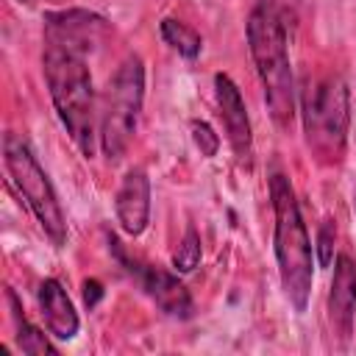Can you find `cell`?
Returning <instances> with one entry per match:
<instances>
[{
  "instance_id": "1",
  "label": "cell",
  "mask_w": 356,
  "mask_h": 356,
  "mask_svg": "<svg viewBox=\"0 0 356 356\" xmlns=\"http://www.w3.org/2000/svg\"><path fill=\"white\" fill-rule=\"evenodd\" d=\"M111 36L106 17L89 8H58L44 14L42 31V72L61 125L67 128L83 159H92L100 145L95 83L89 58Z\"/></svg>"
},
{
  "instance_id": "2",
  "label": "cell",
  "mask_w": 356,
  "mask_h": 356,
  "mask_svg": "<svg viewBox=\"0 0 356 356\" xmlns=\"http://www.w3.org/2000/svg\"><path fill=\"white\" fill-rule=\"evenodd\" d=\"M248 50L256 64L264 103L273 122L281 131H289L295 120V81L286 50V25L273 0H259L248 17Z\"/></svg>"
},
{
  "instance_id": "3",
  "label": "cell",
  "mask_w": 356,
  "mask_h": 356,
  "mask_svg": "<svg viewBox=\"0 0 356 356\" xmlns=\"http://www.w3.org/2000/svg\"><path fill=\"white\" fill-rule=\"evenodd\" d=\"M270 203H273V217H275L273 248H275L281 289L295 312H306L312 281H314L312 242H309V231L300 217L292 184L281 172L270 175Z\"/></svg>"
},
{
  "instance_id": "4",
  "label": "cell",
  "mask_w": 356,
  "mask_h": 356,
  "mask_svg": "<svg viewBox=\"0 0 356 356\" xmlns=\"http://www.w3.org/2000/svg\"><path fill=\"white\" fill-rule=\"evenodd\" d=\"M303 134L306 145L320 164H339L348 150L350 131V92L342 75L328 72L314 81H306L303 97Z\"/></svg>"
},
{
  "instance_id": "5",
  "label": "cell",
  "mask_w": 356,
  "mask_h": 356,
  "mask_svg": "<svg viewBox=\"0 0 356 356\" xmlns=\"http://www.w3.org/2000/svg\"><path fill=\"white\" fill-rule=\"evenodd\" d=\"M145 103V64L136 53H128L108 81L106 103L100 108V150L108 161L125 156Z\"/></svg>"
},
{
  "instance_id": "6",
  "label": "cell",
  "mask_w": 356,
  "mask_h": 356,
  "mask_svg": "<svg viewBox=\"0 0 356 356\" xmlns=\"http://www.w3.org/2000/svg\"><path fill=\"white\" fill-rule=\"evenodd\" d=\"M3 161H6V172L11 178V184L17 186L19 197L28 203V209L33 211L42 231L50 236V242L56 248H61L67 242V217H64V209L58 203V195H56L47 172L36 161L28 142L19 139L17 134H6L3 136Z\"/></svg>"
},
{
  "instance_id": "7",
  "label": "cell",
  "mask_w": 356,
  "mask_h": 356,
  "mask_svg": "<svg viewBox=\"0 0 356 356\" xmlns=\"http://www.w3.org/2000/svg\"><path fill=\"white\" fill-rule=\"evenodd\" d=\"M108 248H111L114 259L139 281V286L145 289V295H147L164 314H170V317H175V320H189V317L195 314L192 295H189V289L178 281L175 273H170V270H164V267H159V264H145V261H139L136 256H131V253L125 250V245H122L114 234H108Z\"/></svg>"
},
{
  "instance_id": "8",
  "label": "cell",
  "mask_w": 356,
  "mask_h": 356,
  "mask_svg": "<svg viewBox=\"0 0 356 356\" xmlns=\"http://www.w3.org/2000/svg\"><path fill=\"white\" fill-rule=\"evenodd\" d=\"M214 97H217V108H220V117H222L231 150H234L239 167L250 170V164H253V134H250L248 108H245L239 86L225 72L214 75Z\"/></svg>"
},
{
  "instance_id": "9",
  "label": "cell",
  "mask_w": 356,
  "mask_h": 356,
  "mask_svg": "<svg viewBox=\"0 0 356 356\" xmlns=\"http://www.w3.org/2000/svg\"><path fill=\"white\" fill-rule=\"evenodd\" d=\"M353 317H356V261L348 253H339L334 261V278L328 292V325L342 345H348L353 334Z\"/></svg>"
},
{
  "instance_id": "10",
  "label": "cell",
  "mask_w": 356,
  "mask_h": 356,
  "mask_svg": "<svg viewBox=\"0 0 356 356\" xmlns=\"http://www.w3.org/2000/svg\"><path fill=\"white\" fill-rule=\"evenodd\" d=\"M117 220L128 236H139L150 222V178L142 167L125 172L117 197H114Z\"/></svg>"
},
{
  "instance_id": "11",
  "label": "cell",
  "mask_w": 356,
  "mask_h": 356,
  "mask_svg": "<svg viewBox=\"0 0 356 356\" xmlns=\"http://www.w3.org/2000/svg\"><path fill=\"white\" fill-rule=\"evenodd\" d=\"M39 309H42L47 331L56 339H72L78 334V328H81L78 312H75L67 289L56 278H44L39 284Z\"/></svg>"
},
{
  "instance_id": "12",
  "label": "cell",
  "mask_w": 356,
  "mask_h": 356,
  "mask_svg": "<svg viewBox=\"0 0 356 356\" xmlns=\"http://www.w3.org/2000/svg\"><path fill=\"white\" fill-rule=\"evenodd\" d=\"M6 300H8V306H11V320H14V339H17V348L22 350V353H31V356H56L58 353V348L47 339V334H42L25 314H22V306H19V300H17V295H14V289L8 286L6 289Z\"/></svg>"
},
{
  "instance_id": "13",
  "label": "cell",
  "mask_w": 356,
  "mask_h": 356,
  "mask_svg": "<svg viewBox=\"0 0 356 356\" xmlns=\"http://www.w3.org/2000/svg\"><path fill=\"white\" fill-rule=\"evenodd\" d=\"M159 31H161V39H164L178 56H184V58H197V56H200L203 39H200V33H197L192 25H186V22H181V19H175V17H164L161 25H159Z\"/></svg>"
},
{
  "instance_id": "14",
  "label": "cell",
  "mask_w": 356,
  "mask_h": 356,
  "mask_svg": "<svg viewBox=\"0 0 356 356\" xmlns=\"http://www.w3.org/2000/svg\"><path fill=\"white\" fill-rule=\"evenodd\" d=\"M200 256H203L200 234L195 231V225H186L184 239L178 242V248H175V253H172V267H175L178 273H192V270L200 264Z\"/></svg>"
},
{
  "instance_id": "15",
  "label": "cell",
  "mask_w": 356,
  "mask_h": 356,
  "mask_svg": "<svg viewBox=\"0 0 356 356\" xmlns=\"http://www.w3.org/2000/svg\"><path fill=\"white\" fill-rule=\"evenodd\" d=\"M189 131H192V139H195L200 156L214 159L217 150H220V136L214 134V128H211L206 120H192V122H189Z\"/></svg>"
},
{
  "instance_id": "16",
  "label": "cell",
  "mask_w": 356,
  "mask_h": 356,
  "mask_svg": "<svg viewBox=\"0 0 356 356\" xmlns=\"http://www.w3.org/2000/svg\"><path fill=\"white\" fill-rule=\"evenodd\" d=\"M334 242H337V225H334V220H325L317 231V261H320V267H328L334 261Z\"/></svg>"
},
{
  "instance_id": "17",
  "label": "cell",
  "mask_w": 356,
  "mask_h": 356,
  "mask_svg": "<svg viewBox=\"0 0 356 356\" xmlns=\"http://www.w3.org/2000/svg\"><path fill=\"white\" fill-rule=\"evenodd\" d=\"M100 298H103V284L97 278H86L83 281V303H86V309H95L100 303Z\"/></svg>"
},
{
  "instance_id": "18",
  "label": "cell",
  "mask_w": 356,
  "mask_h": 356,
  "mask_svg": "<svg viewBox=\"0 0 356 356\" xmlns=\"http://www.w3.org/2000/svg\"><path fill=\"white\" fill-rule=\"evenodd\" d=\"M17 3H25V6H31V3H36V0H17Z\"/></svg>"
},
{
  "instance_id": "19",
  "label": "cell",
  "mask_w": 356,
  "mask_h": 356,
  "mask_svg": "<svg viewBox=\"0 0 356 356\" xmlns=\"http://www.w3.org/2000/svg\"><path fill=\"white\" fill-rule=\"evenodd\" d=\"M353 209H356V192H353Z\"/></svg>"
}]
</instances>
